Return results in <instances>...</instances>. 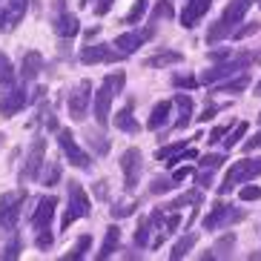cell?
<instances>
[{
  "label": "cell",
  "instance_id": "cell-37",
  "mask_svg": "<svg viewBox=\"0 0 261 261\" xmlns=\"http://www.w3.org/2000/svg\"><path fill=\"white\" fill-rule=\"evenodd\" d=\"M20 250H23V241H20V236H15V238H12V241H9L6 247H3V253H0V258L12 261V258H17V255H20Z\"/></svg>",
  "mask_w": 261,
  "mask_h": 261
},
{
  "label": "cell",
  "instance_id": "cell-49",
  "mask_svg": "<svg viewBox=\"0 0 261 261\" xmlns=\"http://www.w3.org/2000/svg\"><path fill=\"white\" fill-rule=\"evenodd\" d=\"M190 175H192V169L190 167H181V169H175V172H172V181H175V184H181V181H187Z\"/></svg>",
  "mask_w": 261,
  "mask_h": 261
},
{
  "label": "cell",
  "instance_id": "cell-30",
  "mask_svg": "<svg viewBox=\"0 0 261 261\" xmlns=\"http://www.w3.org/2000/svg\"><path fill=\"white\" fill-rule=\"evenodd\" d=\"M164 17H175V9H172V3H169V0H158V3H155V9H152V15H149V23H161Z\"/></svg>",
  "mask_w": 261,
  "mask_h": 261
},
{
  "label": "cell",
  "instance_id": "cell-5",
  "mask_svg": "<svg viewBox=\"0 0 261 261\" xmlns=\"http://www.w3.org/2000/svg\"><path fill=\"white\" fill-rule=\"evenodd\" d=\"M253 61V55H236V58H227L224 63H215L213 69L207 72H201L198 77V84H207V86H215V84H221V81H227V77L238 75V72L244 69L247 63Z\"/></svg>",
  "mask_w": 261,
  "mask_h": 261
},
{
  "label": "cell",
  "instance_id": "cell-40",
  "mask_svg": "<svg viewBox=\"0 0 261 261\" xmlns=\"http://www.w3.org/2000/svg\"><path fill=\"white\" fill-rule=\"evenodd\" d=\"M43 184H46V187L61 184V164H58V161H52V164H49L46 175H43Z\"/></svg>",
  "mask_w": 261,
  "mask_h": 261
},
{
  "label": "cell",
  "instance_id": "cell-28",
  "mask_svg": "<svg viewBox=\"0 0 261 261\" xmlns=\"http://www.w3.org/2000/svg\"><path fill=\"white\" fill-rule=\"evenodd\" d=\"M250 86V72H241L236 81H221V84H215V92H241Z\"/></svg>",
  "mask_w": 261,
  "mask_h": 261
},
{
  "label": "cell",
  "instance_id": "cell-13",
  "mask_svg": "<svg viewBox=\"0 0 261 261\" xmlns=\"http://www.w3.org/2000/svg\"><path fill=\"white\" fill-rule=\"evenodd\" d=\"M123 61V55L118 49H109V43H92V46L81 49V63L95 66V63H118Z\"/></svg>",
  "mask_w": 261,
  "mask_h": 261
},
{
  "label": "cell",
  "instance_id": "cell-48",
  "mask_svg": "<svg viewBox=\"0 0 261 261\" xmlns=\"http://www.w3.org/2000/svg\"><path fill=\"white\" fill-rule=\"evenodd\" d=\"M253 32H258V23H253V26H241V29H236V32H232V38L241 40V38H247V35H253Z\"/></svg>",
  "mask_w": 261,
  "mask_h": 261
},
{
  "label": "cell",
  "instance_id": "cell-14",
  "mask_svg": "<svg viewBox=\"0 0 261 261\" xmlns=\"http://www.w3.org/2000/svg\"><path fill=\"white\" fill-rule=\"evenodd\" d=\"M55 210H58V198H55V195L40 198L38 207H35V213H32V230L35 232H49L52 218H55Z\"/></svg>",
  "mask_w": 261,
  "mask_h": 261
},
{
  "label": "cell",
  "instance_id": "cell-15",
  "mask_svg": "<svg viewBox=\"0 0 261 261\" xmlns=\"http://www.w3.org/2000/svg\"><path fill=\"white\" fill-rule=\"evenodd\" d=\"M155 35V26L149 23L146 26L144 32H123V35H118L115 38V43H112V46L118 49V52L123 55V58H126V55H132V52H138L141 49V43H144V40H149Z\"/></svg>",
  "mask_w": 261,
  "mask_h": 261
},
{
  "label": "cell",
  "instance_id": "cell-21",
  "mask_svg": "<svg viewBox=\"0 0 261 261\" xmlns=\"http://www.w3.org/2000/svg\"><path fill=\"white\" fill-rule=\"evenodd\" d=\"M40 69H43V58H40V52H26L23 63H20V77H23V81H35V77L40 75Z\"/></svg>",
  "mask_w": 261,
  "mask_h": 261
},
{
  "label": "cell",
  "instance_id": "cell-17",
  "mask_svg": "<svg viewBox=\"0 0 261 261\" xmlns=\"http://www.w3.org/2000/svg\"><path fill=\"white\" fill-rule=\"evenodd\" d=\"M132 112H135V103H132V100H126V107L118 109L115 115H112V123H115L121 132H126V135H135V132H141V123L135 121V115H132Z\"/></svg>",
  "mask_w": 261,
  "mask_h": 261
},
{
  "label": "cell",
  "instance_id": "cell-11",
  "mask_svg": "<svg viewBox=\"0 0 261 261\" xmlns=\"http://www.w3.org/2000/svg\"><path fill=\"white\" fill-rule=\"evenodd\" d=\"M58 144H61L63 155H66V161H69L72 167H77V169H89L92 167V155L77 146L72 129H58Z\"/></svg>",
  "mask_w": 261,
  "mask_h": 261
},
{
  "label": "cell",
  "instance_id": "cell-45",
  "mask_svg": "<svg viewBox=\"0 0 261 261\" xmlns=\"http://www.w3.org/2000/svg\"><path fill=\"white\" fill-rule=\"evenodd\" d=\"M213 172L215 169H201L198 175H195V181H198L201 190H210V187H213Z\"/></svg>",
  "mask_w": 261,
  "mask_h": 261
},
{
  "label": "cell",
  "instance_id": "cell-51",
  "mask_svg": "<svg viewBox=\"0 0 261 261\" xmlns=\"http://www.w3.org/2000/svg\"><path fill=\"white\" fill-rule=\"evenodd\" d=\"M95 195H98L100 201L109 198V195H107V181H95Z\"/></svg>",
  "mask_w": 261,
  "mask_h": 261
},
{
  "label": "cell",
  "instance_id": "cell-41",
  "mask_svg": "<svg viewBox=\"0 0 261 261\" xmlns=\"http://www.w3.org/2000/svg\"><path fill=\"white\" fill-rule=\"evenodd\" d=\"M224 161H227V158H224V155H204V158H201L198 161V167L201 169H218V167H224Z\"/></svg>",
  "mask_w": 261,
  "mask_h": 261
},
{
  "label": "cell",
  "instance_id": "cell-46",
  "mask_svg": "<svg viewBox=\"0 0 261 261\" xmlns=\"http://www.w3.org/2000/svg\"><path fill=\"white\" fill-rule=\"evenodd\" d=\"M255 149H261V132H255L253 138L244 141V155H247V152H255Z\"/></svg>",
  "mask_w": 261,
  "mask_h": 261
},
{
  "label": "cell",
  "instance_id": "cell-18",
  "mask_svg": "<svg viewBox=\"0 0 261 261\" xmlns=\"http://www.w3.org/2000/svg\"><path fill=\"white\" fill-rule=\"evenodd\" d=\"M169 115H172V100H158L152 107V112H149V121H146V126L152 132H158L164 126V123L169 121Z\"/></svg>",
  "mask_w": 261,
  "mask_h": 261
},
{
  "label": "cell",
  "instance_id": "cell-36",
  "mask_svg": "<svg viewBox=\"0 0 261 261\" xmlns=\"http://www.w3.org/2000/svg\"><path fill=\"white\" fill-rule=\"evenodd\" d=\"M181 149H187V141H178V144H167L164 149H158V152H155V161H167V158L178 155Z\"/></svg>",
  "mask_w": 261,
  "mask_h": 261
},
{
  "label": "cell",
  "instance_id": "cell-26",
  "mask_svg": "<svg viewBox=\"0 0 261 261\" xmlns=\"http://www.w3.org/2000/svg\"><path fill=\"white\" fill-rule=\"evenodd\" d=\"M201 201H204V190H201V187H195V190L184 192V195H178L175 201H169L167 213H169V210H181V207H187V204H201Z\"/></svg>",
  "mask_w": 261,
  "mask_h": 261
},
{
  "label": "cell",
  "instance_id": "cell-25",
  "mask_svg": "<svg viewBox=\"0 0 261 261\" xmlns=\"http://www.w3.org/2000/svg\"><path fill=\"white\" fill-rule=\"evenodd\" d=\"M184 61V55L181 52H172V49H164V52L152 55L149 61H146V66H155V69H161V66H172V63H181Z\"/></svg>",
  "mask_w": 261,
  "mask_h": 261
},
{
  "label": "cell",
  "instance_id": "cell-8",
  "mask_svg": "<svg viewBox=\"0 0 261 261\" xmlns=\"http://www.w3.org/2000/svg\"><path fill=\"white\" fill-rule=\"evenodd\" d=\"M26 201V190H12L6 195H0V230L15 232L17 218H20V204Z\"/></svg>",
  "mask_w": 261,
  "mask_h": 261
},
{
  "label": "cell",
  "instance_id": "cell-19",
  "mask_svg": "<svg viewBox=\"0 0 261 261\" xmlns=\"http://www.w3.org/2000/svg\"><path fill=\"white\" fill-rule=\"evenodd\" d=\"M55 32H58L63 40H69L81 32V20H77L75 15H69V12H63V15L55 17Z\"/></svg>",
  "mask_w": 261,
  "mask_h": 261
},
{
  "label": "cell",
  "instance_id": "cell-3",
  "mask_svg": "<svg viewBox=\"0 0 261 261\" xmlns=\"http://www.w3.org/2000/svg\"><path fill=\"white\" fill-rule=\"evenodd\" d=\"M255 178H261V158H247L244 155V161H236L227 169L224 184L218 187V195H227V192H232L238 184H250Z\"/></svg>",
  "mask_w": 261,
  "mask_h": 261
},
{
  "label": "cell",
  "instance_id": "cell-39",
  "mask_svg": "<svg viewBox=\"0 0 261 261\" xmlns=\"http://www.w3.org/2000/svg\"><path fill=\"white\" fill-rule=\"evenodd\" d=\"M172 86L175 89H195L198 86V77L195 75H172Z\"/></svg>",
  "mask_w": 261,
  "mask_h": 261
},
{
  "label": "cell",
  "instance_id": "cell-20",
  "mask_svg": "<svg viewBox=\"0 0 261 261\" xmlns=\"http://www.w3.org/2000/svg\"><path fill=\"white\" fill-rule=\"evenodd\" d=\"M178 107V115H175V129H187L192 123V98L190 95H175V100H172Z\"/></svg>",
  "mask_w": 261,
  "mask_h": 261
},
{
  "label": "cell",
  "instance_id": "cell-22",
  "mask_svg": "<svg viewBox=\"0 0 261 261\" xmlns=\"http://www.w3.org/2000/svg\"><path fill=\"white\" fill-rule=\"evenodd\" d=\"M118 241H121V227H118V224H112V227L107 230V236H103V244H100V250L95 253V258H98V261L109 258V255L118 250Z\"/></svg>",
  "mask_w": 261,
  "mask_h": 261
},
{
  "label": "cell",
  "instance_id": "cell-44",
  "mask_svg": "<svg viewBox=\"0 0 261 261\" xmlns=\"http://www.w3.org/2000/svg\"><path fill=\"white\" fill-rule=\"evenodd\" d=\"M135 247H149V221L138 224V232H135Z\"/></svg>",
  "mask_w": 261,
  "mask_h": 261
},
{
  "label": "cell",
  "instance_id": "cell-32",
  "mask_svg": "<svg viewBox=\"0 0 261 261\" xmlns=\"http://www.w3.org/2000/svg\"><path fill=\"white\" fill-rule=\"evenodd\" d=\"M244 135H247V121L232 123V129L227 132V138H224V149H232L236 144H241V141H244Z\"/></svg>",
  "mask_w": 261,
  "mask_h": 261
},
{
  "label": "cell",
  "instance_id": "cell-1",
  "mask_svg": "<svg viewBox=\"0 0 261 261\" xmlns=\"http://www.w3.org/2000/svg\"><path fill=\"white\" fill-rule=\"evenodd\" d=\"M123 84H126V75H123V72H115V75L103 77L100 89L95 92V121H98L100 126L109 123V107H112V100L123 92Z\"/></svg>",
  "mask_w": 261,
  "mask_h": 261
},
{
  "label": "cell",
  "instance_id": "cell-54",
  "mask_svg": "<svg viewBox=\"0 0 261 261\" xmlns=\"http://www.w3.org/2000/svg\"><path fill=\"white\" fill-rule=\"evenodd\" d=\"M258 123H261V112H258Z\"/></svg>",
  "mask_w": 261,
  "mask_h": 261
},
{
  "label": "cell",
  "instance_id": "cell-16",
  "mask_svg": "<svg viewBox=\"0 0 261 261\" xmlns=\"http://www.w3.org/2000/svg\"><path fill=\"white\" fill-rule=\"evenodd\" d=\"M210 9H213V0H187V6L178 15V23L184 26V29H192V26L201 23V17L207 15Z\"/></svg>",
  "mask_w": 261,
  "mask_h": 261
},
{
  "label": "cell",
  "instance_id": "cell-52",
  "mask_svg": "<svg viewBox=\"0 0 261 261\" xmlns=\"http://www.w3.org/2000/svg\"><path fill=\"white\" fill-rule=\"evenodd\" d=\"M215 112H218V107H207V109H204V112H201V121H213V118H215Z\"/></svg>",
  "mask_w": 261,
  "mask_h": 261
},
{
  "label": "cell",
  "instance_id": "cell-31",
  "mask_svg": "<svg viewBox=\"0 0 261 261\" xmlns=\"http://www.w3.org/2000/svg\"><path fill=\"white\" fill-rule=\"evenodd\" d=\"M15 77H17L15 63H12V61L6 58V55L0 52V86H9V84H15Z\"/></svg>",
  "mask_w": 261,
  "mask_h": 261
},
{
  "label": "cell",
  "instance_id": "cell-10",
  "mask_svg": "<svg viewBox=\"0 0 261 261\" xmlns=\"http://www.w3.org/2000/svg\"><path fill=\"white\" fill-rule=\"evenodd\" d=\"M26 103H29V95L20 84H9L3 86V92H0V115L3 118H15L17 112H23Z\"/></svg>",
  "mask_w": 261,
  "mask_h": 261
},
{
  "label": "cell",
  "instance_id": "cell-50",
  "mask_svg": "<svg viewBox=\"0 0 261 261\" xmlns=\"http://www.w3.org/2000/svg\"><path fill=\"white\" fill-rule=\"evenodd\" d=\"M112 3H115V0H98V3H95V15H107L109 9H112Z\"/></svg>",
  "mask_w": 261,
  "mask_h": 261
},
{
  "label": "cell",
  "instance_id": "cell-23",
  "mask_svg": "<svg viewBox=\"0 0 261 261\" xmlns=\"http://www.w3.org/2000/svg\"><path fill=\"white\" fill-rule=\"evenodd\" d=\"M232 247H236V232H227L224 238L215 241V247L210 250V253H204V258H230Z\"/></svg>",
  "mask_w": 261,
  "mask_h": 261
},
{
  "label": "cell",
  "instance_id": "cell-33",
  "mask_svg": "<svg viewBox=\"0 0 261 261\" xmlns=\"http://www.w3.org/2000/svg\"><path fill=\"white\" fill-rule=\"evenodd\" d=\"M146 3H149V0H135V6L129 9V15L123 17V23H126V26H135V23H141V17L146 15Z\"/></svg>",
  "mask_w": 261,
  "mask_h": 261
},
{
  "label": "cell",
  "instance_id": "cell-34",
  "mask_svg": "<svg viewBox=\"0 0 261 261\" xmlns=\"http://www.w3.org/2000/svg\"><path fill=\"white\" fill-rule=\"evenodd\" d=\"M175 181L172 178H167V175H161V178H152V184H149V192L152 195H164V192H169V190H175Z\"/></svg>",
  "mask_w": 261,
  "mask_h": 261
},
{
  "label": "cell",
  "instance_id": "cell-6",
  "mask_svg": "<svg viewBox=\"0 0 261 261\" xmlns=\"http://www.w3.org/2000/svg\"><path fill=\"white\" fill-rule=\"evenodd\" d=\"M92 84L89 81H81V84L72 86V92L66 95V107H69V118L75 123H84L89 115V107H92Z\"/></svg>",
  "mask_w": 261,
  "mask_h": 261
},
{
  "label": "cell",
  "instance_id": "cell-38",
  "mask_svg": "<svg viewBox=\"0 0 261 261\" xmlns=\"http://www.w3.org/2000/svg\"><path fill=\"white\" fill-rule=\"evenodd\" d=\"M135 210H138L135 201H118L115 207H112V218H126V215H132Z\"/></svg>",
  "mask_w": 261,
  "mask_h": 261
},
{
  "label": "cell",
  "instance_id": "cell-12",
  "mask_svg": "<svg viewBox=\"0 0 261 261\" xmlns=\"http://www.w3.org/2000/svg\"><path fill=\"white\" fill-rule=\"evenodd\" d=\"M43 152H46V138H43V135H38V138L32 141L29 152H26V164H23V172H20V178H23V181H35V178H40Z\"/></svg>",
  "mask_w": 261,
  "mask_h": 261
},
{
  "label": "cell",
  "instance_id": "cell-53",
  "mask_svg": "<svg viewBox=\"0 0 261 261\" xmlns=\"http://www.w3.org/2000/svg\"><path fill=\"white\" fill-rule=\"evenodd\" d=\"M255 95H258V98H261V84H258V86H255Z\"/></svg>",
  "mask_w": 261,
  "mask_h": 261
},
{
  "label": "cell",
  "instance_id": "cell-9",
  "mask_svg": "<svg viewBox=\"0 0 261 261\" xmlns=\"http://www.w3.org/2000/svg\"><path fill=\"white\" fill-rule=\"evenodd\" d=\"M121 172H123V190L126 192H135L141 184V175H144V155L141 149H126L121 155Z\"/></svg>",
  "mask_w": 261,
  "mask_h": 261
},
{
  "label": "cell",
  "instance_id": "cell-29",
  "mask_svg": "<svg viewBox=\"0 0 261 261\" xmlns=\"http://www.w3.org/2000/svg\"><path fill=\"white\" fill-rule=\"evenodd\" d=\"M89 247H92V236H89V232H86V236H81L75 241V244H72V250L66 255H63V258L66 261H77V258H84L86 253H89Z\"/></svg>",
  "mask_w": 261,
  "mask_h": 261
},
{
  "label": "cell",
  "instance_id": "cell-55",
  "mask_svg": "<svg viewBox=\"0 0 261 261\" xmlns=\"http://www.w3.org/2000/svg\"><path fill=\"white\" fill-rule=\"evenodd\" d=\"M258 6H261V0H258Z\"/></svg>",
  "mask_w": 261,
  "mask_h": 261
},
{
  "label": "cell",
  "instance_id": "cell-47",
  "mask_svg": "<svg viewBox=\"0 0 261 261\" xmlns=\"http://www.w3.org/2000/svg\"><path fill=\"white\" fill-rule=\"evenodd\" d=\"M35 244H38V250H49V247H52V230H49V232H38Z\"/></svg>",
  "mask_w": 261,
  "mask_h": 261
},
{
  "label": "cell",
  "instance_id": "cell-2",
  "mask_svg": "<svg viewBox=\"0 0 261 261\" xmlns=\"http://www.w3.org/2000/svg\"><path fill=\"white\" fill-rule=\"evenodd\" d=\"M250 6H253V0H230V6L224 9V15L218 17V23H213V29H210L207 43H218L221 38H230L232 29L247 17V9Z\"/></svg>",
  "mask_w": 261,
  "mask_h": 261
},
{
  "label": "cell",
  "instance_id": "cell-43",
  "mask_svg": "<svg viewBox=\"0 0 261 261\" xmlns=\"http://www.w3.org/2000/svg\"><path fill=\"white\" fill-rule=\"evenodd\" d=\"M232 129V123H218V126H215V129L213 132H210V144H221V141L224 138H227V132H230Z\"/></svg>",
  "mask_w": 261,
  "mask_h": 261
},
{
  "label": "cell",
  "instance_id": "cell-42",
  "mask_svg": "<svg viewBox=\"0 0 261 261\" xmlns=\"http://www.w3.org/2000/svg\"><path fill=\"white\" fill-rule=\"evenodd\" d=\"M238 198L241 201H261V187H253V184H247L238 190Z\"/></svg>",
  "mask_w": 261,
  "mask_h": 261
},
{
  "label": "cell",
  "instance_id": "cell-7",
  "mask_svg": "<svg viewBox=\"0 0 261 261\" xmlns=\"http://www.w3.org/2000/svg\"><path fill=\"white\" fill-rule=\"evenodd\" d=\"M244 218V210H238V207H232V204H227V201H218L213 210H210V215L204 218V230H210V232H215V230H230L232 224H238Z\"/></svg>",
  "mask_w": 261,
  "mask_h": 261
},
{
  "label": "cell",
  "instance_id": "cell-24",
  "mask_svg": "<svg viewBox=\"0 0 261 261\" xmlns=\"http://www.w3.org/2000/svg\"><path fill=\"white\" fill-rule=\"evenodd\" d=\"M3 6H6V15H9V26L15 29V26H20V20L26 17L29 0H3Z\"/></svg>",
  "mask_w": 261,
  "mask_h": 261
},
{
  "label": "cell",
  "instance_id": "cell-4",
  "mask_svg": "<svg viewBox=\"0 0 261 261\" xmlns=\"http://www.w3.org/2000/svg\"><path fill=\"white\" fill-rule=\"evenodd\" d=\"M66 195H69V201H66V210H63V218H61L63 230L72 227L77 218H86V215L92 213V207H89V195H86V190L77 184V181H66Z\"/></svg>",
  "mask_w": 261,
  "mask_h": 261
},
{
  "label": "cell",
  "instance_id": "cell-35",
  "mask_svg": "<svg viewBox=\"0 0 261 261\" xmlns=\"http://www.w3.org/2000/svg\"><path fill=\"white\" fill-rule=\"evenodd\" d=\"M86 144H92V149L98 155H107L109 152V141L103 138L100 132H89V135H86Z\"/></svg>",
  "mask_w": 261,
  "mask_h": 261
},
{
  "label": "cell",
  "instance_id": "cell-27",
  "mask_svg": "<svg viewBox=\"0 0 261 261\" xmlns=\"http://www.w3.org/2000/svg\"><path fill=\"white\" fill-rule=\"evenodd\" d=\"M195 241H198V236H195V232H187V236H181V238L175 241V247H172V253H169V258H172V261L184 258V255L190 253L192 247H195Z\"/></svg>",
  "mask_w": 261,
  "mask_h": 261
}]
</instances>
